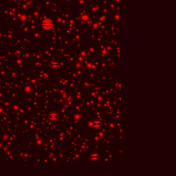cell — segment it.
Instances as JSON below:
<instances>
[{"instance_id":"1","label":"cell","mask_w":176,"mask_h":176,"mask_svg":"<svg viewBox=\"0 0 176 176\" xmlns=\"http://www.w3.org/2000/svg\"><path fill=\"white\" fill-rule=\"evenodd\" d=\"M53 25H54V24H53V22L52 21L51 19H47L42 22V27L45 30H48L50 29H51L53 27Z\"/></svg>"}]
</instances>
